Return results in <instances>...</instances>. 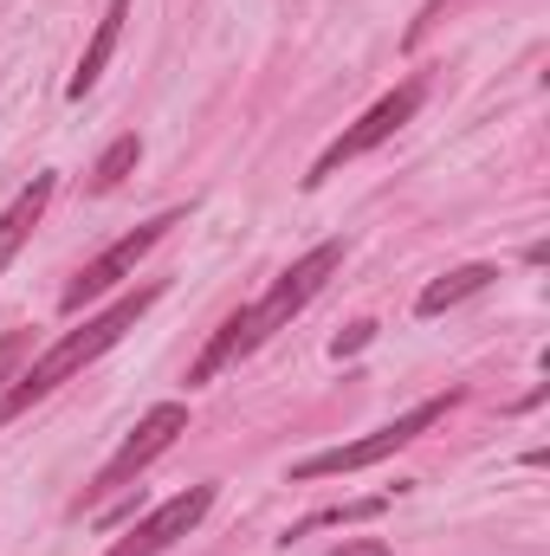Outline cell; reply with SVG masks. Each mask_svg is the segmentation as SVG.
I'll use <instances>...</instances> for the list:
<instances>
[{"mask_svg": "<svg viewBox=\"0 0 550 556\" xmlns=\"http://www.w3.org/2000/svg\"><path fill=\"white\" fill-rule=\"evenodd\" d=\"M46 201H52V175H33L20 194H13V207L0 214V266L26 247V233L39 227V214H46Z\"/></svg>", "mask_w": 550, "mask_h": 556, "instance_id": "obj_9", "label": "cell"}, {"mask_svg": "<svg viewBox=\"0 0 550 556\" xmlns=\"http://www.w3.org/2000/svg\"><path fill=\"white\" fill-rule=\"evenodd\" d=\"M447 408H453V395H434V402H421V408H409L402 420H389V427H376V433H363V440H350V446H330V453L298 459V466H291V479L304 485V479H330V472H363V466H376V459L402 453L414 433H427Z\"/></svg>", "mask_w": 550, "mask_h": 556, "instance_id": "obj_3", "label": "cell"}, {"mask_svg": "<svg viewBox=\"0 0 550 556\" xmlns=\"http://www.w3.org/2000/svg\"><path fill=\"white\" fill-rule=\"evenodd\" d=\"M182 433H188V408H182V402H162V408H149V415L137 420V433H130V440H124V446L104 459V472H98V485H91V492H98V498H104V492H124L142 466H149L155 453H168Z\"/></svg>", "mask_w": 550, "mask_h": 556, "instance_id": "obj_6", "label": "cell"}, {"mask_svg": "<svg viewBox=\"0 0 550 556\" xmlns=\"http://www.w3.org/2000/svg\"><path fill=\"white\" fill-rule=\"evenodd\" d=\"M370 337H376V324H350V330H343V337L330 343V356H350V350H363Z\"/></svg>", "mask_w": 550, "mask_h": 556, "instance_id": "obj_13", "label": "cell"}, {"mask_svg": "<svg viewBox=\"0 0 550 556\" xmlns=\"http://www.w3.org/2000/svg\"><path fill=\"white\" fill-rule=\"evenodd\" d=\"M208 505H214V485H188V492H175L168 505H155L137 531H130V538H117L104 556H162V551H175V544L208 518Z\"/></svg>", "mask_w": 550, "mask_h": 556, "instance_id": "obj_7", "label": "cell"}, {"mask_svg": "<svg viewBox=\"0 0 550 556\" xmlns=\"http://www.w3.org/2000/svg\"><path fill=\"white\" fill-rule=\"evenodd\" d=\"M20 343H26V337H0V382H13V376H7V363L20 356Z\"/></svg>", "mask_w": 550, "mask_h": 556, "instance_id": "obj_15", "label": "cell"}, {"mask_svg": "<svg viewBox=\"0 0 550 556\" xmlns=\"http://www.w3.org/2000/svg\"><path fill=\"white\" fill-rule=\"evenodd\" d=\"M499 278V266H453V273H440L427 291H421V317H440V311H453V304H466V298H479L486 285Z\"/></svg>", "mask_w": 550, "mask_h": 556, "instance_id": "obj_10", "label": "cell"}, {"mask_svg": "<svg viewBox=\"0 0 550 556\" xmlns=\"http://www.w3.org/2000/svg\"><path fill=\"white\" fill-rule=\"evenodd\" d=\"M389 511V498H357V505H330V511H311L304 525H291L285 531V544L291 538H304V531H324V525H370V518H383Z\"/></svg>", "mask_w": 550, "mask_h": 556, "instance_id": "obj_12", "label": "cell"}, {"mask_svg": "<svg viewBox=\"0 0 550 556\" xmlns=\"http://www.w3.org/2000/svg\"><path fill=\"white\" fill-rule=\"evenodd\" d=\"M124 20H130V0H111V7H104V20H98V33H91V46H85V59H78V72H72V85H65V98H85V91L104 78V65H111V52H117Z\"/></svg>", "mask_w": 550, "mask_h": 556, "instance_id": "obj_8", "label": "cell"}, {"mask_svg": "<svg viewBox=\"0 0 550 556\" xmlns=\"http://www.w3.org/2000/svg\"><path fill=\"white\" fill-rule=\"evenodd\" d=\"M137 162H142V142L137 137H117L104 155H98V168H91V181H85V188H91V194H111V188H117Z\"/></svg>", "mask_w": 550, "mask_h": 556, "instance_id": "obj_11", "label": "cell"}, {"mask_svg": "<svg viewBox=\"0 0 550 556\" xmlns=\"http://www.w3.org/2000/svg\"><path fill=\"white\" fill-rule=\"evenodd\" d=\"M168 227H182V207H168V214H155L149 227H137V233H124L117 247H104V253H98V260H91L85 273L72 278V285H65V298H59V304H65V311H85L91 298H104V291H117V285H124V278L137 273L142 260H149V247H162V240H168Z\"/></svg>", "mask_w": 550, "mask_h": 556, "instance_id": "obj_5", "label": "cell"}, {"mask_svg": "<svg viewBox=\"0 0 550 556\" xmlns=\"http://www.w3.org/2000/svg\"><path fill=\"white\" fill-rule=\"evenodd\" d=\"M421 98H427V85H421V78H402V85H396L389 98H376V104H370V111H363V117H357V124H350L343 137H337L330 149H324V155H317V162H311L304 188L330 181V175H337L343 162H357V155H370L376 142H389V137H396V130H402V124L414 117V111H421Z\"/></svg>", "mask_w": 550, "mask_h": 556, "instance_id": "obj_4", "label": "cell"}, {"mask_svg": "<svg viewBox=\"0 0 550 556\" xmlns=\"http://www.w3.org/2000/svg\"><path fill=\"white\" fill-rule=\"evenodd\" d=\"M330 556H396V551H389L383 538H357V544H337Z\"/></svg>", "mask_w": 550, "mask_h": 556, "instance_id": "obj_14", "label": "cell"}, {"mask_svg": "<svg viewBox=\"0 0 550 556\" xmlns=\"http://www.w3.org/2000/svg\"><path fill=\"white\" fill-rule=\"evenodd\" d=\"M155 298H162V278H149V285H137V291H124L111 311L85 317V324H78V330H65L52 350H39V356H33V363H26V369L0 389V427H7L13 415H26L33 402H46V395H52L59 382H72L78 369H91L104 350H117V343H124V330L137 324Z\"/></svg>", "mask_w": 550, "mask_h": 556, "instance_id": "obj_2", "label": "cell"}, {"mask_svg": "<svg viewBox=\"0 0 550 556\" xmlns=\"http://www.w3.org/2000/svg\"><path fill=\"white\" fill-rule=\"evenodd\" d=\"M343 266V240H324V247H311L298 266H285V273L273 278V291L266 298H253V304H240L214 337H208V350L195 356V369H188V389H201V382H214L221 369H234V363H247L266 337H278L324 285H330V273Z\"/></svg>", "mask_w": 550, "mask_h": 556, "instance_id": "obj_1", "label": "cell"}]
</instances>
